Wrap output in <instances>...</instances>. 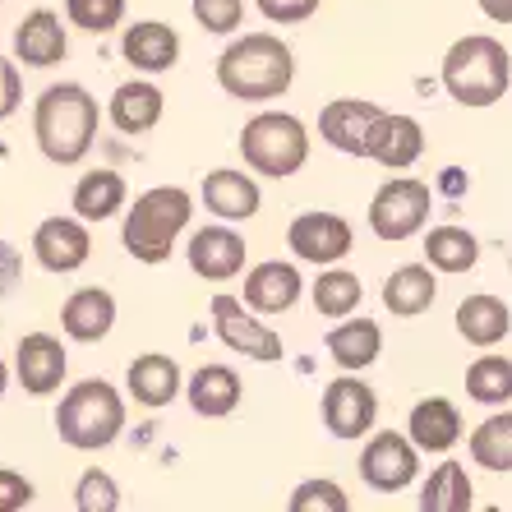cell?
I'll return each mask as SVG.
<instances>
[{"mask_svg": "<svg viewBox=\"0 0 512 512\" xmlns=\"http://www.w3.org/2000/svg\"><path fill=\"white\" fill-rule=\"evenodd\" d=\"M97 120H102L97 97L84 84H51L33 107V134L42 157L56 167L84 162L97 139Z\"/></svg>", "mask_w": 512, "mask_h": 512, "instance_id": "1", "label": "cell"}, {"mask_svg": "<svg viewBox=\"0 0 512 512\" xmlns=\"http://www.w3.org/2000/svg\"><path fill=\"white\" fill-rule=\"evenodd\" d=\"M296 79V56L282 37L245 33L217 56V84L240 102H273Z\"/></svg>", "mask_w": 512, "mask_h": 512, "instance_id": "2", "label": "cell"}, {"mask_svg": "<svg viewBox=\"0 0 512 512\" xmlns=\"http://www.w3.org/2000/svg\"><path fill=\"white\" fill-rule=\"evenodd\" d=\"M512 84V56L499 37L471 33L443 56V88L457 107H494Z\"/></svg>", "mask_w": 512, "mask_h": 512, "instance_id": "3", "label": "cell"}, {"mask_svg": "<svg viewBox=\"0 0 512 512\" xmlns=\"http://www.w3.org/2000/svg\"><path fill=\"white\" fill-rule=\"evenodd\" d=\"M190 217H194L190 194L180 190V185H157V190L134 199L130 217L120 227V240H125V250L139 263H162V259H171L180 231L190 227Z\"/></svg>", "mask_w": 512, "mask_h": 512, "instance_id": "4", "label": "cell"}, {"mask_svg": "<svg viewBox=\"0 0 512 512\" xmlns=\"http://www.w3.org/2000/svg\"><path fill=\"white\" fill-rule=\"evenodd\" d=\"M120 429H125V397L107 379L74 383L56 406V434L70 448H84V453L111 448L120 439Z\"/></svg>", "mask_w": 512, "mask_h": 512, "instance_id": "5", "label": "cell"}, {"mask_svg": "<svg viewBox=\"0 0 512 512\" xmlns=\"http://www.w3.org/2000/svg\"><path fill=\"white\" fill-rule=\"evenodd\" d=\"M240 157L254 176L286 180L310 162V130L291 111H259L240 130Z\"/></svg>", "mask_w": 512, "mask_h": 512, "instance_id": "6", "label": "cell"}, {"mask_svg": "<svg viewBox=\"0 0 512 512\" xmlns=\"http://www.w3.org/2000/svg\"><path fill=\"white\" fill-rule=\"evenodd\" d=\"M429 194L425 180H383L379 194L370 199V227L379 240H411L429 222Z\"/></svg>", "mask_w": 512, "mask_h": 512, "instance_id": "7", "label": "cell"}, {"mask_svg": "<svg viewBox=\"0 0 512 512\" xmlns=\"http://www.w3.org/2000/svg\"><path fill=\"white\" fill-rule=\"evenodd\" d=\"M416 476H420V448L397 429H383L360 448V480L379 489V494H397V489L416 485Z\"/></svg>", "mask_w": 512, "mask_h": 512, "instance_id": "8", "label": "cell"}, {"mask_svg": "<svg viewBox=\"0 0 512 512\" xmlns=\"http://www.w3.org/2000/svg\"><path fill=\"white\" fill-rule=\"evenodd\" d=\"M213 328H217V337H222L231 351H240L245 360H259V365L282 360V337H277L254 310H245V300L227 296V291L213 296Z\"/></svg>", "mask_w": 512, "mask_h": 512, "instance_id": "9", "label": "cell"}, {"mask_svg": "<svg viewBox=\"0 0 512 512\" xmlns=\"http://www.w3.org/2000/svg\"><path fill=\"white\" fill-rule=\"evenodd\" d=\"M374 420H379V393L365 379L342 374V379H333L323 388V425H328L333 439H346V443L365 439L374 429Z\"/></svg>", "mask_w": 512, "mask_h": 512, "instance_id": "10", "label": "cell"}, {"mask_svg": "<svg viewBox=\"0 0 512 512\" xmlns=\"http://www.w3.org/2000/svg\"><path fill=\"white\" fill-rule=\"evenodd\" d=\"M351 222L337 213H300L286 227V245L305 263H337L351 254Z\"/></svg>", "mask_w": 512, "mask_h": 512, "instance_id": "11", "label": "cell"}, {"mask_svg": "<svg viewBox=\"0 0 512 512\" xmlns=\"http://www.w3.org/2000/svg\"><path fill=\"white\" fill-rule=\"evenodd\" d=\"M245 254H250L245 250V236L236 227H227V222H217V227L194 231L185 259H190V268L203 282H231L245 268Z\"/></svg>", "mask_w": 512, "mask_h": 512, "instance_id": "12", "label": "cell"}, {"mask_svg": "<svg viewBox=\"0 0 512 512\" xmlns=\"http://www.w3.org/2000/svg\"><path fill=\"white\" fill-rule=\"evenodd\" d=\"M33 254L47 273H74L93 254V236H88V227L79 217H47L33 231Z\"/></svg>", "mask_w": 512, "mask_h": 512, "instance_id": "13", "label": "cell"}, {"mask_svg": "<svg viewBox=\"0 0 512 512\" xmlns=\"http://www.w3.org/2000/svg\"><path fill=\"white\" fill-rule=\"evenodd\" d=\"M65 370H70L65 346H60L51 333L19 337V351H14V379L24 383V393L51 397L60 388V379H65Z\"/></svg>", "mask_w": 512, "mask_h": 512, "instance_id": "14", "label": "cell"}, {"mask_svg": "<svg viewBox=\"0 0 512 512\" xmlns=\"http://www.w3.org/2000/svg\"><path fill=\"white\" fill-rule=\"evenodd\" d=\"M379 116H383V107H374L365 97H337V102H328L319 111V134H323V143H333L337 153L365 157V143H370V130Z\"/></svg>", "mask_w": 512, "mask_h": 512, "instance_id": "15", "label": "cell"}, {"mask_svg": "<svg viewBox=\"0 0 512 512\" xmlns=\"http://www.w3.org/2000/svg\"><path fill=\"white\" fill-rule=\"evenodd\" d=\"M420 153H425V130H420V120L397 116V111H383V116L374 120L365 157H374V162L388 171H406L411 162H420Z\"/></svg>", "mask_w": 512, "mask_h": 512, "instance_id": "16", "label": "cell"}, {"mask_svg": "<svg viewBox=\"0 0 512 512\" xmlns=\"http://www.w3.org/2000/svg\"><path fill=\"white\" fill-rule=\"evenodd\" d=\"M60 328L74 342H102L116 328V296L107 286H79L70 300L60 305Z\"/></svg>", "mask_w": 512, "mask_h": 512, "instance_id": "17", "label": "cell"}, {"mask_svg": "<svg viewBox=\"0 0 512 512\" xmlns=\"http://www.w3.org/2000/svg\"><path fill=\"white\" fill-rule=\"evenodd\" d=\"M203 203H208V213L222 217V222H250L254 213H259V180H250L245 171L236 167H217L203 176Z\"/></svg>", "mask_w": 512, "mask_h": 512, "instance_id": "18", "label": "cell"}, {"mask_svg": "<svg viewBox=\"0 0 512 512\" xmlns=\"http://www.w3.org/2000/svg\"><path fill=\"white\" fill-rule=\"evenodd\" d=\"M300 291H305V282H300L296 263H282V259L254 263L250 277H245V305L254 314H286L300 300Z\"/></svg>", "mask_w": 512, "mask_h": 512, "instance_id": "19", "label": "cell"}, {"mask_svg": "<svg viewBox=\"0 0 512 512\" xmlns=\"http://www.w3.org/2000/svg\"><path fill=\"white\" fill-rule=\"evenodd\" d=\"M120 56L130 60V70L143 74H162L180 60V33L171 24H157V19H143V24H130L125 37H120Z\"/></svg>", "mask_w": 512, "mask_h": 512, "instance_id": "20", "label": "cell"}, {"mask_svg": "<svg viewBox=\"0 0 512 512\" xmlns=\"http://www.w3.org/2000/svg\"><path fill=\"white\" fill-rule=\"evenodd\" d=\"M65 51H70V37L60 28V14L33 10L19 19V28H14V56L24 60V65L47 70V65H60V60H65Z\"/></svg>", "mask_w": 512, "mask_h": 512, "instance_id": "21", "label": "cell"}, {"mask_svg": "<svg viewBox=\"0 0 512 512\" xmlns=\"http://www.w3.org/2000/svg\"><path fill=\"white\" fill-rule=\"evenodd\" d=\"M406 439L425 448V453H448L457 439H462V411L448 397H425V402L411 406V420H406Z\"/></svg>", "mask_w": 512, "mask_h": 512, "instance_id": "22", "label": "cell"}, {"mask_svg": "<svg viewBox=\"0 0 512 512\" xmlns=\"http://www.w3.org/2000/svg\"><path fill=\"white\" fill-rule=\"evenodd\" d=\"M162 107H167V97L162 88L148 84V79H130V84H120L107 102V116L120 134H148L162 120Z\"/></svg>", "mask_w": 512, "mask_h": 512, "instance_id": "23", "label": "cell"}, {"mask_svg": "<svg viewBox=\"0 0 512 512\" xmlns=\"http://www.w3.org/2000/svg\"><path fill=\"white\" fill-rule=\"evenodd\" d=\"M125 388L139 406H171L180 393V365L162 351H148V356H134L130 360V374H125Z\"/></svg>", "mask_w": 512, "mask_h": 512, "instance_id": "24", "label": "cell"}, {"mask_svg": "<svg viewBox=\"0 0 512 512\" xmlns=\"http://www.w3.org/2000/svg\"><path fill=\"white\" fill-rule=\"evenodd\" d=\"M190 406L199 411V416H208V420H222V416H231L240 406V374L231 370V365H199V370L190 374Z\"/></svg>", "mask_w": 512, "mask_h": 512, "instance_id": "25", "label": "cell"}, {"mask_svg": "<svg viewBox=\"0 0 512 512\" xmlns=\"http://www.w3.org/2000/svg\"><path fill=\"white\" fill-rule=\"evenodd\" d=\"M434 296H439V282H434V268H429V263H406V268H397V273L383 282V305H388V314H397V319L425 314L429 305H434Z\"/></svg>", "mask_w": 512, "mask_h": 512, "instance_id": "26", "label": "cell"}, {"mask_svg": "<svg viewBox=\"0 0 512 512\" xmlns=\"http://www.w3.org/2000/svg\"><path fill=\"white\" fill-rule=\"evenodd\" d=\"M457 333L471 346H494L512 333V310L499 296L476 291V296H466L462 305H457Z\"/></svg>", "mask_w": 512, "mask_h": 512, "instance_id": "27", "label": "cell"}, {"mask_svg": "<svg viewBox=\"0 0 512 512\" xmlns=\"http://www.w3.org/2000/svg\"><path fill=\"white\" fill-rule=\"evenodd\" d=\"M379 351H383V333L374 319H342V328L328 333V356H333L346 374H360L365 365H374Z\"/></svg>", "mask_w": 512, "mask_h": 512, "instance_id": "28", "label": "cell"}, {"mask_svg": "<svg viewBox=\"0 0 512 512\" xmlns=\"http://www.w3.org/2000/svg\"><path fill=\"white\" fill-rule=\"evenodd\" d=\"M120 203H125V180H120V171L97 167L74 180V217L107 222V217L120 213Z\"/></svg>", "mask_w": 512, "mask_h": 512, "instance_id": "29", "label": "cell"}, {"mask_svg": "<svg viewBox=\"0 0 512 512\" xmlns=\"http://www.w3.org/2000/svg\"><path fill=\"white\" fill-rule=\"evenodd\" d=\"M471 499H476V485L462 462H439L420 485V512H471Z\"/></svg>", "mask_w": 512, "mask_h": 512, "instance_id": "30", "label": "cell"}, {"mask_svg": "<svg viewBox=\"0 0 512 512\" xmlns=\"http://www.w3.org/2000/svg\"><path fill=\"white\" fill-rule=\"evenodd\" d=\"M480 259V240L466 227H434L425 236V263L434 273H471Z\"/></svg>", "mask_w": 512, "mask_h": 512, "instance_id": "31", "label": "cell"}, {"mask_svg": "<svg viewBox=\"0 0 512 512\" xmlns=\"http://www.w3.org/2000/svg\"><path fill=\"white\" fill-rule=\"evenodd\" d=\"M471 462L508 476L512 471V411H494L489 420H480L471 429Z\"/></svg>", "mask_w": 512, "mask_h": 512, "instance_id": "32", "label": "cell"}, {"mask_svg": "<svg viewBox=\"0 0 512 512\" xmlns=\"http://www.w3.org/2000/svg\"><path fill=\"white\" fill-rule=\"evenodd\" d=\"M314 296V310L323 314V319H346V314H356L360 305V277L346 273V268H328V273H319V282L310 286Z\"/></svg>", "mask_w": 512, "mask_h": 512, "instance_id": "33", "label": "cell"}, {"mask_svg": "<svg viewBox=\"0 0 512 512\" xmlns=\"http://www.w3.org/2000/svg\"><path fill=\"white\" fill-rule=\"evenodd\" d=\"M466 397L480 406H503L512 402V360L508 356H480L466 370Z\"/></svg>", "mask_w": 512, "mask_h": 512, "instance_id": "34", "label": "cell"}, {"mask_svg": "<svg viewBox=\"0 0 512 512\" xmlns=\"http://www.w3.org/2000/svg\"><path fill=\"white\" fill-rule=\"evenodd\" d=\"M65 14H70L74 28L102 37V33H111V28H120V19H125V0H65Z\"/></svg>", "mask_w": 512, "mask_h": 512, "instance_id": "35", "label": "cell"}, {"mask_svg": "<svg viewBox=\"0 0 512 512\" xmlns=\"http://www.w3.org/2000/svg\"><path fill=\"white\" fill-rule=\"evenodd\" d=\"M286 512H351V499H346V489L337 485V480L319 476V480L296 485V494H291Z\"/></svg>", "mask_w": 512, "mask_h": 512, "instance_id": "36", "label": "cell"}, {"mask_svg": "<svg viewBox=\"0 0 512 512\" xmlns=\"http://www.w3.org/2000/svg\"><path fill=\"white\" fill-rule=\"evenodd\" d=\"M74 508L79 512H116L120 508V485L111 480V471H102V466L84 471L79 485H74Z\"/></svg>", "mask_w": 512, "mask_h": 512, "instance_id": "37", "label": "cell"}, {"mask_svg": "<svg viewBox=\"0 0 512 512\" xmlns=\"http://www.w3.org/2000/svg\"><path fill=\"white\" fill-rule=\"evenodd\" d=\"M194 19L203 33L227 37L245 24V0H194Z\"/></svg>", "mask_w": 512, "mask_h": 512, "instance_id": "38", "label": "cell"}, {"mask_svg": "<svg viewBox=\"0 0 512 512\" xmlns=\"http://www.w3.org/2000/svg\"><path fill=\"white\" fill-rule=\"evenodd\" d=\"M33 503V485L28 476L10 471V466H0V512H24Z\"/></svg>", "mask_w": 512, "mask_h": 512, "instance_id": "39", "label": "cell"}, {"mask_svg": "<svg viewBox=\"0 0 512 512\" xmlns=\"http://www.w3.org/2000/svg\"><path fill=\"white\" fill-rule=\"evenodd\" d=\"M319 10V0H259V14L273 24H305Z\"/></svg>", "mask_w": 512, "mask_h": 512, "instance_id": "40", "label": "cell"}, {"mask_svg": "<svg viewBox=\"0 0 512 512\" xmlns=\"http://www.w3.org/2000/svg\"><path fill=\"white\" fill-rule=\"evenodd\" d=\"M24 102V74L14 70L10 56H0V120H10Z\"/></svg>", "mask_w": 512, "mask_h": 512, "instance_id": "41", "label": "cell"}, {"mask_svg": "<svg viewBox=\"0 0 512 512\" xmlns=\"http://www.w3.org/2000/svg\"><path fill=\"white\" fill-rule=\"evenodd\" d=\"M480 10H485V19H494V24H512V0H480Z\"/></svg>", "mask_w": 512, "mask_h": 512, "instance_id": "42", "label": "cell"}, {"mask_svg": "<svg viewBox=\"0 0 512 512\" xmlns=\"http://www.w3.org/2000/svg\"><path fill=\"white\" fill-rule=\"evenodd\" d=\"M5 388H10V365L0 360V397H5Z\"/></svg>", "mask_w": 512, "mask_h": 512, "instance_id": "43", "label": "cell"}, {"mask_svg": "<svg viewBox=\"0 0 512 512\" xmlns=\"http://www.w3.org/2000/svg\"><path fill=\"white\" fill-rule=\"evenodd\" d=\"M485 512H499V508H485Z\"/></svg>", "mask_w": 512, "mask_h": 512, "instance_id": "44", "label": "cell"}]
</instances>
